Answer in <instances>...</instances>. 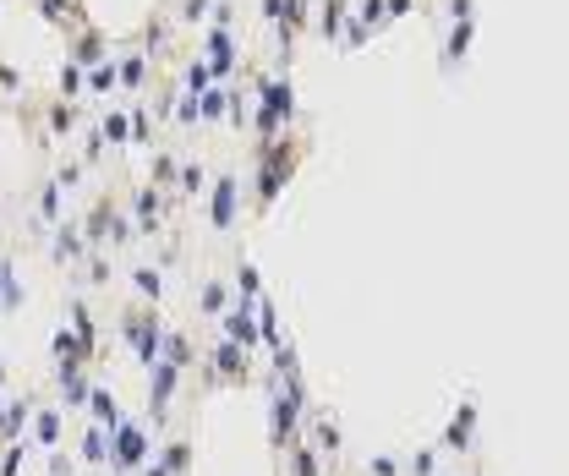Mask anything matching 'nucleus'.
<instances>
[{"instance_id":"1","label":"nucleus","mask_w":569,"mask_h":476,"mask_svg":"<svg viewBox=\"0 0 569 476\" xmlns=\"http://www.w3.org/2000/svg\"><path fill=\"white\" fill-rule=\"evenodd\" d=\"M142 460H154V427L126 417V422L110 433V471H115V476H137Z\"/></svg>"},{"instance_id":"2","label":"nucleus","mask_w":569,"mask_h":476,"mask_svg":"<svg viewBox=\"0 0 569 476\" xmlns=\"http://www.w3.org/2000/svg\"><path fill=\"white\" fill-rule=\"evenodd\" d=\"M121 339L131 346V356L142 362V367H154L159 362V339H165V323H159V312L142 301V307H126L121 312Z\"/></svg>"},{"instance_id":"3","label":"nucleus","mask_w":569,"mask_h":476,"mask_svg":"<svg viewBox=\"0 0 569 476\" xmlns=\"http://www.w3.org/2000/svg\"><path fill=\"white\" fill-rule=\"evenodd\" d=\"M149 373H154V378H149V427L159 433V427L170 422V405H176L181 383H186V367H176V362H154Z\"/></svg>"},{"instance_id":"4","label":"nucleus","mask_w":569,"mask_h":476,"mask_svg":"<svg viewBox=\"0 0 569 476\" xmlns=\"http://www.w3.org/2000/svg\"><path fill=\"white\" fill-rule=\"evenodd\" d=\"M296 170V143H268L263 148V165H257V209H268V202L279 197V186L291 181Z\"/></svg>"},{"instance_id":"5","label":"nucleus","mask_w":569,"mask_h":476,"mask_svg":"<svg viewBox=\"0 0 569 476\" xmlns=\"http://www.w3.org/2000/svg\"><path fill=\"white\" fill-rule=\"evenodd\" d=\"M296 115V94H291V83H263V104H257V131L274 143L279 138V126Z\"/></svg>"},{"instance_id":"6","label":"nucleus","mask_w":569,"mask_h":476,"mask_svg":"<svg viewBox=\"0 0 569 476\" xmlns=\"http://www.w3.org/2000/svg\"><path fill=\"white\" fill-rule=\"evenodd\" d=\"M208 367H213L208 389H225V383H247V378H252V367H247V351H241V346H230V339H220V346L208 351Z\"/></svg>"},{"instance_id":"7","label":"nucleus","mask_w":569,"mask_h":476,"mask_svg":"<svg viewBox=\"0 0 569 476\" xmlns=\"http://www.w3.org/2000/svg\"><path fill=\"white\" fill-rule=\"evenodd\" d=\"M241 220V181L236 175H220L213 181V192H208V225L213 230H230Z\"/></svg>"},{"instance_id":"8","label":"nucleus","mask_w":569,"mask_h":476,"mask_svg":"<svg viewBox=\"0 0 569 476\" xmlns=\"http://www.w3.org/2000/svg\"><path fill=\"white\" fill-rule=\"evenodd\" d=\"M296 433H302V405L284 400V394L274 389V400H268V444L284 454V444H296Z\"/></svg>"},{"instance_id":"9","label":"nucleus","mask_w":569,"mask_h":476,"mask_svg":"<svg viewBox=\"0 0 569 476\" xmlns=\"http://www.w3.org/2000/svg\"><path fill=\"white\" fill-rule=\"evenodd\" d=\"M66 438V405H33V422H28V449H60Z\"/></svg>"},{"instance_id":"10","label":"nucleus","mask_w":569,"mask_h":476,"mask_svg":"<svg viewBox=\"0 0 569 476\" xmlns=\"http://www.w3.org/2000/svg\"><path fill=\"white\" fill-rule=\"evenodd\" d=\"M55 394H60V405L83 411V405H88V394H94L88 367H83V362H60V367H55Z\"/></svg>"},{"instance_id":"11","label":"nucleus","mask_w":569,"mask_h":476,"mask_svg":"<svg viewBox=\"0 0 569 476\" xmlns=\"http://www.w3.org/2000/svg\"><path fill=\"white\" fill-rule=\"evenodd\" d=\"M220 334L230 339V346L252 351V346H257V318H252V307H247V301H230V307L220 312Z\"/></svg>"},{"instance_id":"12","label":"nucleus","mask_w":569,"mask_h":476,"mask_svg":"<svg viewBox=\"0 0 569 476\" xmlns=\"http://www.w3.org/2000/svg\"><path fill=\"white\" fill-rule=\"evenodd\" d=\"M471 438H476V400H460V411L449 422V433L438 438L444 454H471Z\"/></svg>"},{"instance_id":"13","label":"nucleus","mask_w":569,"mask_h":476,"mask_svg":"<svg viewBox=\"0 0 569 476\" xmlns=\"http://www.w3.org/2000/svg\"><path fill=\"white\" fill-rule=\"evenodd\" d=\"M33 394H23V400H6L0 405V444H17V438H28V422H33Z\"/></svg>"},{"instance_id":"14","label":"nucleus","mask_w":569,"mask_h":476,"mask_svg":"<svg viewBox=\"0 0 569 476\" xmlns=\"http://www.w3.org/2000/svg\"><path fill=\"white\" fill-rule=\"evenodd\" d=\"M83 411H88V422H94V427H104V433H115V427L126 422V417H121V400H115L104 383H94V394H88Z\"/></svg>"},{"instance_id":"15","label":"nucleus","mask_w":569,"mask_h":476,"mask_svg":"<svg viewBox=\"0 0 569 476\" xmlns=\"http://www.w3.org/2000/svg\"><path fill=\"white\" fill-rule=\"evenodd\" d=\"M307 433H312V449H318L323 460H334V454L345 449V438H339L334 417H323V411H307Z\"/></svg>"},{"instance_id":"16","label":"nucleus","mask_w":569,"mask_h":476,"mask_svg":"<svg viewBox=\"0 0 569 476\" xmlns=\"http://www.w3.org/2000/svg\"><path fill=\"white\" fill-rule=\"evenodd\" d=\"M131 209H137V230H142V236H154V230L165 225V197H159L154 186H142Z\"/></svg>"},{"instance_id":"17","label":"nucleus","mask_w":569,"mask_h":476,"mask_svg":"<svg viewBox=\"0 0 569 476\" xmlns=\"http://www.w3.org/2000/svg\"><path fill=\"white\" fill-rule=\"evenodd\" d=\"M77 454H83V465H88V471H110V433L88 422V433H83Z\"/></svg>"},{"instance_id":"18","label":"nucleus","mask_w":569,"mask_h":476,"mask_svg":"<svg viewBox=\"0 0 569 476\" xmlns=\"http://www.w3.org/2000/svg\"><path fill=\"white\" fill-rule=\"evenodd\" d=\"M284 476H329V460L312 444H291V460H284Z\"/></svg>"},{"instance_id":"19","label":"nucleus","mask_w":569,"mask_h":476,"mask_svg":"<svg viewBox=\"0 0 569 476\" xmlns=\"http://www.w3.org/2000/svg\"><path fill=\"white\" fill-rule=\"evenodd\" d=\"M230 301H236V291H230L225 280H203V291H197V312H203V318H220Z\"/></svg>"},{"instance_id":"20","label":"nucleus","mask_w":569,"mask_h":476,"mask_svg":"<svg viewBox=\"0 0 569 476\" xmlns=\"http://www.w3.org/2000/svg\"><path fill=\"white\" fill-rule=\"evenodd\" d=\"M17 307H23V280H17L12 257H0V312H17Z\"/></svg>"},{"instance_id":"21","label":"nucleus","mask_w":569,"mask_h":476,"mask_svg":"<svg viewBox=\"0 0 569 476\" xmlns=\"http://www.w3.org/2000/svg\"><path fill=\"white\" fill-rule=\"evenodd\" d=\"M159 362H176V367H192V339L181 328H165L159 339Z\"/></svg>"},{"instance_id":"22","label":"nucleus","mask_w":569,"mask_h":476,"mask_svg":"<svg viewBox=\"0 0 569 476\" xmlns=\"http://www.w3.org/2000/svg\"><path fill=\"white\" fill-rule=\"evenodd\" d=\"M131 291L154 307V301L165 296V274H159V268H131Z\"/></svg>"},{"instance_id":"23","label":"nucleus","mask_w":569,"mask_h":476,"mask_svg":"<svg viewBox=\"0 0 569 476\" xmlns=\"http://www.w3.org/2000/svg\"><path fill=\"white\" fill-rule=\"evenodd\" d=\"M230 291H236V301H247V307H252V301L263 296V280H257V268H252L247 257L236 263V285H230Z\"/></svg>"},{"instance_id":"24","label":"nucleus","mask_w":569,"mask_h":476,"mask_svg":"<svg viewBox=\"0 0 569 476\" xmlns=\"http://www.w3.org/2000/svg\"><path fill=\"white\" fill-rule=\"evenodd\" d=\"M83 252H88V241H83L77 230H71V225H60V230H55V257H60V263H77Z\"/></svg>"},{"instance_id":"25","label":"nucleus","mask_w":569,"mask_h":476,"mask_svg":"<svg viewBox=\"0 0 569 476\" xmlns=\"http://www.w3.org/2000/svg\"><path fill=\"white\" fill-rule=\"evenodd\" d=\"M28 438H17V444H0V476H23V465H28Z\"/></svg>"},{"instance_id":"26","label":"nucleus","mask_w":569,"mask_h":476,"mask_svg":"<svg viewBox=\"0 0 569 476\" xmlns=\"http://www.w3.org/2000/svg\"><path fill=\"white\" fill-rule=\"evenodd\" d=\"M345 28V0H323V17H318V33L323 39H334Z\"/></svg>"},{"instance_id":"27","label":"nucleus","mask_w":569,"mask_h":476,"mask_svg":"<svg viewBox=\"0 0 569 476\" xmlns=\"http://www.w3.org/2000/svg\"><path fill=\"white\" fill-rule=\"evenodd\" d=\"M115 77H121L126 88H142V77H149V60H142V55H126V60L115 66Z\"/></svg>"},{"instance_id":"28","label":"nucleus","mask_w":569,"mask_h":476,"mask_svg":"<svg viewBox=\"0 0 569 476\" xmlns=\"http://www.w3.org/2000/svg\"><path fill=\"white\" fill-rule=\"evenodd\" d=\"M438 454H444L438 444H433V449H421L416 460H405V476H438Z\"/></svg>"},{"instance_id":"29","label":"nucleus","mask_w":569,"mask_h":476,"mask_svg":"<svg viewBox=\"0 0 569 476\" xmlns=\"http://www.w3.org/2000/svg\"><path fill=\"white\" fill-rule=\"evenodd\" d=\"M115 83H121V77H115V66H110V60H94V72H88V88H94V94H110Z\"/></svg>"},{"instance_id":"30","label":"nucleus","mask_w":569,"mask_h":476,"mask_svg":"<svg viewBox=\"0 0 569 476\" xmlns=\"http://www.w3.org/2000/svg\"><path fill=\"white\" fill-rule=\"evenodd\" d=\"M203 88H213V72H208V60H192V66H186V94L197 99Z\"/></svg>"},{"instance_id":"31","label":"nucleus","mask_w":569,"mask_h":476,"mask_svg":"<svg viewBox=\"0 0 569 476\" xmlns=\"http://www.w3.org/2000/svg\"><path fill=\"white\" fill-rule=\"evenodd\" d=\"M60 192H66L60 181H50V186L39 192V214H44V220H60Z\"/></svg>"},{"instance_id":"32","label":"nucleus","mask_w":569,"mask_h":476,"mask_svg":"<svg viewBox=\"0 0 569 476\" xmlns=\"http://www.w3.org/2000/svg\"><path fill=\"white\" fill-rule=\"evenodd\" d=\"M104 138H110V143H126V138H131V121H126L121 110H110V115H104Z\"/></svg>"},{"instance_id":"33","label":"nucleus","mask_w":569,"mask_h":476,"mask_svg":"<svg viewBox=\"0 0 569 476\" xmlns=\"http://www.w3.org/2000/svg\"><path fill=\"white\" fill-rule=\"evenodd\" d=\"M77 88H83V66H77V60H66V66H60V99H66V94H77Z\"/></svg>"},{"instance_id":"34","label":"nucleus","mask_w":569,"mask_h":476,"mask_svg":"<svg viewBox=\"0 0 569 476\" xmlns=\"http://www.w3.org/2000/svg\"><path fill=\"white\" fill-rule=\"evenodd\" d=\"M367 476H405V465L394 454H378V460H367Z\"/></svg>"},{"instance_id":"35","label":"nucleus","mask_w":569,"mask_h":476,"mask_svg":"<svg viewBox=\"0 0 569 476\" xmlns=\"http://www.w3.org/2000/svg\"><path fill=\"white\" fill-rule=\"evenodd\" d=\"M50 126H55V131H71V126H77V110H71V104L60 99V104L50 110Z\"/></svg>"},{"instance_id":"36","label":"nucleus","mask_w":569,"mask_h":476,"mask_svg":"<svg viewBox=\"0 0 569 476\" xmlns=\"http://www.w3.org/2000/svg\"><path fill=\"white\" fill-rule=\"evenodd\" d=\"M44 471H50V476H71V454H66V449H50V454H44Z\"/></svg>"},{"instance_id":"37","label":"nucleus","mask_w":569,"mask_h":476,"mask_svg":"<svg viewBox=\"0 0 569 476\" xmlns=\"http://www.w3.org/2000/svg\"><path fill=\"white\" fill-rule=\"evenodd\" d=\"M181 186L186 192H203V165H181Z\"/></svg>"},{"instance_id":"38","label":"nucleus","mask_w":569,"mask_h":476,"mask_svg":"<svg viewBox=\"0 0 569 476\" xmlns=\"http://www.w3.org/2000/svg\"><path fill=\"white\" fill-rule=\"evenodd\" d=\"M203 12H208V0H186V22H197Z\"/></svg>"},{"instance_id":"39","label":"nucleus","mask_w":569,"mask_h":476,"mask_svg":"<svg viewBox=\"0 0 569 476\" xmlns=\"http://www.w3.org/2000/svg\"><path fill=\"white\" fill-rule=\"evenodd\" d=\"M0 383H6V362H0Z\"/></svg>"},{"instance_id":"40","label":"nucleus","mask_w":569,"mask_h":476,"mask_svg":"<svg viewBox=\"0 0 569 476\" xmlns=\"http://www.w3.org/2000/svg\"><path fill=\"white\" fill-rule=\"evenodd\" d=\"M0 405H6V400H0Z\"/></svg>"}]
</instances>
